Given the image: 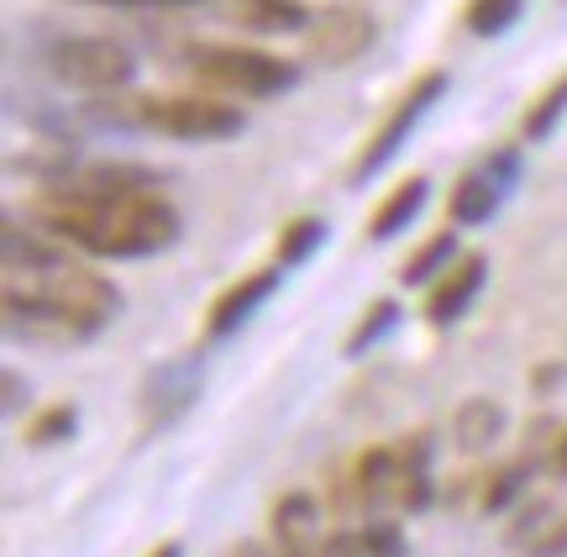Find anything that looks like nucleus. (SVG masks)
<instances>
[{
    "label": "nucleus",
    "instance_id": "1",
    "mask_svg": "<svg viewBox=\"0 0 567 557\" xmlns=\"http://www.w3.org/2000/svg\"><path fill=\"white\" fill-rule=\"evenodd\" d=\"M38 227H48L90 258H153L184 237L179 210L163 195H126V200H101V206L42 200Z\"/></svg>",
    "mask_w": 567,
    "mask_h": 557
},
{
    "label": "nucleus",
    "instance_id": "2",
    "mask_svg": "<svg viewBox=\"0 0 567 557\" xmlns=\"http://www.w3.org/2000/svg\"><path fill=\"white\" fill-rule=\"evenodd\" d=\"M189 69L205 90H216L226 101H268L300 84V63L264 48H243V42H200L189 48Z\"/></svg>",
    "mask_w": 567,
    "mask_h": 557
},
{
    "label": "nucleus",
    "instance_id": "3",
    "mask_svg": "<svg viewBox=\"0 0 567 557\" xmlns=\"http://www.w3.org/2000/svg\"><path fill=\"white\" fill-rule=\"evenodd\" d=\"M122 105L132 126L179 137V143H226V137L243 132V111L216 90H200V95H132Z\"/></svg>",
    "mask_w": 567,
    "mask_h": 557
},
{
    "label": "nucleus",
    "instance_id": "4",
    "mask_svg": "<svg viewBox=\"0 0 567 557\" xmlns=\"http://www.w3.org/2000/svg\"><path fill=\"white\" fill-rule=\"evenodd\" d=\"M48 69L59 84L84 95H122L137 80V59L111 38H59L48 48Z\"/></svg>",
    "mask_w": 567,
    "mask_h": 557
},
{
    "label": "nucleus",
    "instance_id": "5",
    "mask_svg": "<svg viewBox=\"0 0 567 557\" xmlns=\"http://www.w3.org/2000/svg\"><path fill=\"white\" fill-rule=\"evenodd\" d=\"M200 390H205V363H200V352H184V358H168V363H158V369L142 379V394H137L142 436L174 432L184 415L200 405Z\"/></svg>",
    "mask_w": 567,
    "mask_h": 557
},
{
    "label": "nucleus",
    "instance_id": "6",
    "mask_svg": "<svg viewBox=\"0 0 567 557\" xmlns=\"http://www.w3.org/2000/svg\"><path fill=\"white\" fill-rule=\"evenodd\" d=\"M442 95H446V74H442V69H431V74H421V80L410 84L405 95H400V105L384 116V126H379V132L368 137V147L358 153V164H352V185H368L379 168L394 164V153L410 143V132L425 122V111L442 101Z\"/></svg>",
    "mask_w": 567,
    "mask_h": 557
},
{
    "label": "nucleus",
    "instance_id": "7",
    "mask_svg": "<svg viewBox=\"0 0 567 557\" xmlns=\"http://www.w3.org/2000/svg\"><path fill=\"white\" fill-rule=\"evenodd\" d=\"M48 185V200L63 206H101V200H126V195H158V174L142 164H63Z\"/></svg>",
    "mask_w": 567,
    "mask_h": 557
},
{
    "label": "nucleus",
    "instance_id": "8",
    "mask_svg": "<svg viewBox=\"0 0 567 557\" xmlns=\"http://www.w3.org/2000/svg\"><path fill=\"white\" fill-rule=\"evenodd\" d=\"M305 38V59L321 63V69H347L358 63L379 38V21L368 17L363 6H326L310 17V27L300 32Z\"/></svg>",
    "mask_w": 567,
    "mask_h": 557
},
{
    "label": "nucleus",
    "instance_id": "9",
    "mask_svg": "<svg viewBox=\"0 0 567 557\" xmlns=\"http://www.w3.org/2000/svg\"><path fill=\"white\" fill-rule=\"evenodd\" d=\"M6 337L11 342H38V348H74V342H90V331L59 310L42 295H27V289H6Z\"/></svg>",
    "mask_w": 567,
    "mask_h": 557
},
{
    "label": "nucleus",
    "instance_id": "10",
    "mask_svg": "<svg viewBox=\"0 0 567 557\" xmlns=\"http://www.w3.org/2000/svg\"><path fill=\"white\" fill-rule=\"evenodd\" d=\"M284 285V264H274V269H258V274H247V279H237V285L226 289L221 300L210 306V321H205V337L210 342H226V337H237V331L258 316V310L279 295Z\"/></svg>",
    "mask_w": 567,
    "mask_h": 557
},
{
    "label": "nucleus",
    "instance_id": "11",
    "mask_svg": "<svg viewBox=\"0 0 567 557\" xmlns=\"http://www.w3.org/2000/svg\"><path fill=\"white\" fill-rule=\"evenodd\" d=\"M484 279H488V258H484V252H463V258H457V264L436 279L431 300H425V316H431L436 327H446V321H463L467 306L478 300Z\"/></svg>",
    "mask_w": 567,
    "mask_h": 557
},
{
    "label": "nucleus",
    "instance_id": "12",
    "mask_svg": "<svg viewBox=\"0 0 567 557\" xmlns=\"http://www.w3.org/2000/svg\"><path fill=\"white\" fill-rule=\"evenodd\" d=\"M221 17L258 38H289V32H305L316 11L305 0H221Z\"/></svg>",
    "mask_w": 567,
    "mask_h": 557
},
{
    "label": "nucleus",
    "instance_id": "13",
    "mask_svg": "<svg viewBox=\"0 0 567 557\" xmlns=\"http://www.w3.org/2000/svg\"><path fill=\"white\" fill-rule=\"evenodd\" d=\"M394 453H400V468H405V478H400V505H405L410 516H421V510H431V499H436V478H431V432L405 436Z\"/></svg>",
    "mask_w": 567,
    "mask_h": 557
},
{
    "label": "nucleus",
    "instance_id": "14",
    "mask_svg": "<svg viewBox=\"0 0 567 557\" xmlns=\"http://www.w3.org/2000/svg\"><path fill=\"white\" fill-rule=\"evenodd\" d=\"M452 436H457V447H463V453H484V447H494V442L505 436V405H499V400H488V394L463 400L457 415H452Z\"/></svg>",
    "mask_w": 567,
    "mask_h": 557
},
{
    "label": "nucleus",
    "instance_id": "15",
    "mask_svg": "<svg viewBox=\"0 0 567 557\" xmlns=\"http://www.w3.org/2000/svg\"><path fill=\"white\" fill-rule=\"evenodd\" d=\"M425 200H431V179L425 174H410L405 185H394V195H389L384 206L373 210V221H368V237L373 243H389V237H400V231L415 221L425 210Z\"/></svg>",
    "mask_w": 567,
    "mask_h": 557
},
{
    "label": "nucleus",
    "instance_id": "16",
    "mask_svg": "<svg viewBox=\"0 0 567 557\" xmlns=\"http://www.w3.org/2000/svg\"><path fill=\"white\" fill-rule=\"evenodd\" d=\"M400 478H405V468H400V453L394 447H373V453L358 463V499H363L368 516H384V505L394 495H400Z\"/></svg>",
    "mask_w": 567,
    "mask_h": 557
},
{
    "label": "nucleus",
    "instance_id": "17",
    "mask_svg": "<svg viewBox=\"0 0 567 557\" xmlns=\"http://www.w3.org/2000/svg\"><path fill=\"white\" fill-rule=\"evenodd\" d=\"M499 200H505V189L494 185L484 168H473V174H463V179L452 185V206H446V216H452V227H484V221H494Z\"/></svg>",
    "mask_w": 567,
    "mask_h": 557
},
{
    "label": "nucleus",
    "instance_id": "18",
    "mask_svg": "<svg viewBox=\"0 0 567 557\" xmlns=\"http://www.w3.org/2000/svg\"><path fill=\"white\" fill-rule=\"evenodd\" d=\"M463 258V248H457V231H436V237H425L421 248L405 258V269H400V285L405 289H421V285H436L452 264Z\"/></svg>",
    "mask_w": 567,
    "mask_h": 557
},
{
    "label": "nucleus",
    "instance_id": "19",
    "mask_svg": "<svg viewBox=\"0 0 567 557\" xmlns=\"http://www.w3.org/2000/svg\"><path fill=\"white\" fill-rule=\"evenodd\" d=\"M316 499L310 495H284L274 505V537L284 541V553H305V547H316Z\"/></svg>",
    "mask_w": 567,
    "mask_h": 557
},
{
    "label": "nucleus",
    "instance_id": "20",
    "mask_svg": "<svg viewBox=\"0 0 567 557\" xmlns=\"http://www.w3.org/2000/svg\"><path fill=\"white\" fill-rule=\"evenodd\" d=\"M400 316H405V310H400V300H373V306L358 316V327L347 331V348L342 352H347V358H363L368 348H379L389 331L400 327Z\"/></svg>",
    "mask_w": 567,
    "mask_h": 557
},
{
    "label": "nucleus",
    "instance_id": "21",
    "mask_svg": "<svg viewBox=\"0 0 567 557\" xmlns=\"http://www.w3.org/2000/svg\"><path fill=\"white\" fill-rule=\"evenodd\" d=\"M520 17H526V0H467L463 6V21L473 38H499Z\"/></svg>",
    "mask_w": 567,
    "mask_h": 557
},
{
    "label": "nucleus",
    "instance_id": "22",
    "mask_svg": "<svg viewBox=\"0 0 567 557\" xmlns=\"http://www.w3.org/2000/svg\"><path fill=\"white\" fill-rule=\"evenodd\" d=\"M321 243H326V221L321 216H300V221H289V227L279 231V264L284 269H300Z\"/></svg>",
    "mask_w": 567,
    "mask_h": 557
},
{
    "label": "nucleus",
    "instance_id": "23",
    "mask_svg": "<svg viewBox=\"0 0 567 557\" xmlns=\"http://www.w3.org/2000/svg\"><path fill=\"white\" fill-rule=\"evenodd\" d=\"M74 432H80V411L74 405H48V411L27 421V447H59Z\"/></svg>",
    "mask_w": 567,
    "mask_h": 557
},
{
    "label": "nucleus",
    "instance_id": "24",
    "mask_svg": "<svg viewBox=\"0 0 567 557\" xmlns=\"http://www.w3.org/2000/svg\"><path fill=\"white\" fill-rule=\"evenodd\" d=\"M567 116V74L557 84H551L547 95H542V101L530 105L526 111V126H520V132H526V143H547L551 132H557V122H563Z\"/></svg>",
    "mask_w": 567,
    "mask_h": 557
},
{
    "label": "nucleus",
    "instance_id": "25",
    "mask_svg": "<svg viewBox=\"0 0 567 557\" xmlns=\"http://www.w3.org/2000/svg\"><path fill=\"white\" fill-rule=\"evenodd\" d=\"M530 484V463H515V468H499V474L484 484V516H499V510H509L515 499L526 495Z\"/></svg>",
    "mask_w": 567,
    "mask_h": 557
},
{
    "label": "nucleus",
    "instance_id": "26",
    "mask_svg": "<svg viewBox=\"0 0 567 557\" xmlns=\"http://www.w3.org/2000/svg\"><path fill=\"white\" fill-rule=\"evenodd\" d=\"M363 553L368 557H405V532L384 516H368L363 520Z\"/></svg>",
    "mask_w": 567,
    "mask_h": 557
},
{
    "label": "nucleus",
    "instance_id": "27",
    "mask_svg": "<svg viewBox=\"0 0 567 557\" xmlns=\"http://www.w3.org/2000/svg\"><path fill=\"white\" fill-rule=\"evenodd\" d=\"M478 168H484L488 179H494V185L509 195V189H515V179H520V153H515V147H494V153H488Z\"/></svg>",
    "mask_w": 567,
    "mask_h": 557
},
{
    "label": "nucleus",
    "instance_id": "28",
    "mask_svg": "<svg viewBox=\"0 0 567 557\" xmlns=\"http://www.w3.org/2000/svg\"><path fill=\"white\" fill-rule=\"evenodd\" d=\"M321 557H368L363 532H331V537L321 541Z\"/></svg>",
    "mask_w": 567,
    "mask_h": 557
},
{
    "label": "nucleus",
    "instance_id": "29",
    "mask_svg": "<svg viewBox=\"0 0 567 557\" xmlns=\"http://www.w3.org/2000/svg\"><path fill=\"white\" fill-rule=\"evenodd\" d=\"M530 557H567V520H557L551 532H542L530 541Z\"/></svg>",
    "mask_w": 567,
    "mask_h": 557
},
{
    "label": "nucleus",
    "instance_id": "30",
    "mask_svg": "<svg viewBox=\"0 0 567 557\" xmlns=\"http://www.w3.org/2000/svg\"><path fill=\"white\" fill-rule=\"evenodd\" d=\"M27 390H32V384H27V373L6 369V415H17L21 405H27Z\"/></svg>",
    "mask_w": 567,
    "mask_h": 557
},
{
    "label": "nucleus",
    "instance_id": "31",
    "mask_svg": "<svg viewBox=\"0 0 567 557\" xmlns=\"http://www.w3.org/2000/svg\"><path fill=\"white\" fill-rule=\"evenodd\" d=\"M84 6H126V11H142V6H189V0H84Z\"/></svg>",
    "mask_w": 567,
    "mask_h": 557
},
{
    "label": "nucleus",
    "instance_id": "32",
    "mask_svg": "<svg viewBox=\"0 0 567 557\" xmlns=\"http://www.w3.org/2000/svg\"><path fill=\"white\" fill-rule=\"evenodd\" d=\"M551 474H557V478H567V432L557 436V453H551Z\"/></svg>",
    "mask_w": 567,
    "mask_h": 557
},
{
    "label": "nucleus",
    "instance_id": "33",
    "mask_svg": "<svg viewBox=\"0 0 567 557\" xmlns=\"http://www.w3.org/2000/svg\"><path fill=\"white\" fill-rule=\"evenodd\" d=\"M147 557H184V547H179V541H163V547H153Z\"/></svg>",
    "mask_w": 567,
    "mask_h": 557
},
{
    "label": "nucleus",
    "instance_id": "34",
    "mask_svg": "<svg viewBox=\"0 0 567 557\" xmlns=\"http://www.w3.org/2000/svg\"><path fill=\"white\" fill-rule=\"evenodd\" d=\"M284 557H321V547H305V553H284Z\"/></svg>",
    "mask_w": 567,
    "mask_h": 557
}]
</instances>
